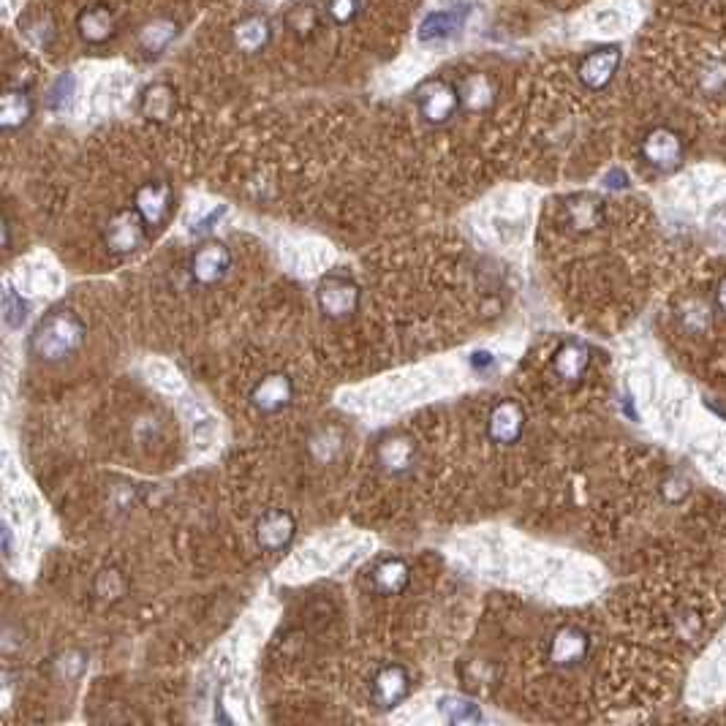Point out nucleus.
Masks as SVG:
<instances>
[{
    "label": "nucleus",
    "mask_w": 726,
    "mask_h": 726,
    "mask_svg": "<svg viewBox=\"0 0 726 726\" xmlns=\"http://www.w3.org/2000/svg\"><path fill=\"white\" fill-rule=\"evenodd\" d=\"M88 340V324L74 308L58 305L47 310L28 338L30 357L44 365H66L77 357Z\"/></svg>",
    "instance_id": "f257e3e1"
},
{
    "label": "nucleus",
    "mask_w": 726,
    "mask_h": 726,
    "mask_svg": "<svg viewBox=\"0 0 726 726\" xmlns=\"http://www.w3.org/2000/svg\"><path fill=\"white\" fill-rule=\"evenodd\" d=\"M316 305L321 316L330 321H351L362 305L359 283L343 272H330L316 283Z\"/></svg>",
    "instance_id": "f03ea898"
},
{
    "label": "nucleus",
    "mask_w": 726,
    "mask_h": 726,
    "mask_svg": "<svg viewBox=\"0 0 726 726\" xmlns=\"http://www.w3.org/2000/svg\"><path fill=\"white\" fill-rule=\"evenodd\" d=\"M373 460L381 474L403 479V476L414 474V468L419 465V441L403 430H387L384 436L376 438Z\"/></svg>",
    "instance_id": "7ed1b4c3"
},
{
    "label": "nucleus",
    "mask_w": 726,
    "mask_h": 726,
    "mask_svg": "<svg viewBox=\"0 0 726 726\" xmlns=\"http://www.w3.org/2000/svg\"><path fill=\"white\" fill-rule=\"evenodd\" d=\"M232 264V248L226 242L207 240L191 253V259H188V278L199 289H213V286L226 281V275L232 272Z\"/></svg>",
    "instance_id": "20e7f679"
},
{
    "label": "nucleus",
    "mask_w": 726,
    "mask_h": 726,
    "mask_svg": "<svg viewBox=\"0 0 726 726\" xmlns=\"http://www.w3.org/2000/svg\"><path fill=\"white\" fill-rule=\"evenodd\" d=\"M414 101H417L422 120L430 123V126H446V123H452L457 112L463 109V104H460V90L452 82H446V79H427V82H422L417 93H414Z\"/></svg>",
    "instance_id": "39448f33"
},
{
    "label": "nucleus",
    "mask_w": 726,
    "mask_h": 726,
    "mask_svg": "<svg viewBox=\"0 0 726 726\" xmlns=\"http://www.w3.org/2000/svg\"><path fill=\"white\" fill-rule=\"evenodd\" d=\"M147 234H150V229L142 221V215L136 213L134 207H126V210H117L109 218L104 232H101V240L112 256H131L145 245Z\"/></svg>",
    "instance_id": "423d86ee"
},
{
    "label": "nucleus",
    "mask_w": 726,
    "mask_h": 726,
    "mask_svg": "<svg viewBox=\"0 0 726 726\" xmlns=\"http://www.w3.org/2000/svg\"><path fill=\"white\" fill-rule=\"evenodd\" d=\"M294 397H297L294 378L289 373H283V370H272V373H267V376L253 384L248 403L262 417H278L283 411H289Z\"/></svg>",
    "instance_id": "0eeeda50"
},
{
    "label": "nucleus",
    "mask_w": 726,
    "mask_h": 726,
    "mask_svg": "<svg viewBox=\"0 0 726 726\" xmlns=\"http://www.w3.org/2000/svg\"><path fill=\"white\" fill-rule=\"evenodd\" d=\"M131 207L142 215V221L147 223L150 232L164 229L166 221L172 218V210H175V188L166 180H147L134 191Z\"/></svg>",
    "instance_id": "6e6552de"
},
{
    "label": "nucleus",
    "mask_w": 726,
    "mask_h": 726,
    "mask_svg": "<svg viewBox=\"0 0 726 726\" xmlns=\"http://www.w3.org/2000/svg\"><path fill=\"white\" fill-rule=\"evenodd\" d=\"M639 153H642V161L650 169H656L661 175H669V172H675L683 164V139H680L678 131L659 126L645 134L642 145H639Z\"/></svg>",
    "instance_id": "1a4fd4ad"
},
{
    "label": "nucleus",
    "mask_w": 726,
    "mask_h": 726,
    "mask_svg": "<svg viewBox=\"0 0 726 726\" xmlns=\"http://www.w3.org/2000/svg\"><path fill=\"white\" fill-rule=\"evenodd\" d=\"M525 425L528 417L523 403H517L514 397H504L487 414V438L495 446H514L525 436Z\"/></svg>",
    "instance_id": "9d476101"
},
{
    "label": "nucleus",
    "mask_w": 726,
    "mask_h": 726,
    "mask_svg": "<svg viewBox=\"0 0 726 726\" xmlns=\"http://www.w3.org/2000/svg\"><path fill=\"white\" fill-rule=\"evenodd\" d=\"M297 536V517L289 509H267L253 525V539L262 552L289 550Z\"/></svg>",
    "instance_id": "9b49d317"
},
{
    "label": "nucleus",
    "mask_w": 726,
    "mask_h": 726,
    "mask_svg": "<svg viewBox=\"0 0 726 726\" xmlns=\"http://www.w3.org/2000/svg\"><path fill=\"white\" fill-rule=\"evenodd\" d=\"M550 664L558 669H577L591 656V634L580 626H561L550 639Z\"/></svg>",
    "instance_id": "f8f14e48"
},
{
    "label": "nucleus",
    "mask_w": 726,
    "mask_h": 726,
    "mask_svg": "<svg viewBox=\"0 0 726 726\" xmlns=\"http://www.w3.org/2000/svg\"><path fill=\"white\" fill-rule=\"evenodd\" d=\"M411 675L403 664H384L376 669L373 683H370V694H373V705L378 710H395L408 699L411 694Z\"/></svg>",
    "instance_id": "ddd939ff"
},
{
    "label": "nucleus",
    "mask_w": 726,
    "mask_h": 726,
    "mask_svg": "<svg viewBox=\"0 0 726 726\" xmlns=\"http://www.w3.org/2000/svg\"><path fill=\"white\" fill-rule=\"evenodd\" d=\"M620 58L623 55H620V47H615V44H604V47H596L593 52H588L580 60V66H577V77H580L582 88L593 90V93L610 88V82L618 74Z\"/></svg>",
    "instance_id": "4468645a"
},
{
    "label": "nucleus",
    "mask_w": 726,
    "mask_h": 726,
    "mask_svg": "<svg viewBox=\"0 0 726 726\" xmlns=\"http://www.w3.org/2000/svg\"><path fill=\"white\" fill-rule=\"evenodd\" d=\"M79 39L90 47H104L117 36V14L109 3H93L77 14Z\"/></svg>",
    "instance_id": "2eb2a0df"
},
{
    "label": "nucleus",
    "mask_w": 726,
    "mask_h": 726,
    "mask_svg": "<svg viewBox=\"0 0 726 726\" xmlns=\"http://www.w3.org/2000/svg\"><path fill=\"white\" fill-rule=\"evenodd\" d=\"M370 585L378 596H400V593L408 591L411 585V566L403 558H381V561L370 569Z\"/></svg>",
    "instance_id": "dca6fc26"
},
{
    "label": "nucleus",
    "mask_w": 726,
    "mask_h": 726,
    "mask_svg": "<svg viewBox=\"0 0 726 726\" xmlns=\"http://www.w3.org/2000/svg\"><path fill=\"white\" fill-rule=\"evenodd\" d=\"M36 115V101L25 88H9L0 98V131L14 134L28 126Z\"/></svg>",
    "instance_id": "f3484780"
},
{
    "label": "nucleus",
    "mask_w": 726,
    "mask_h": 726,
    "mask_svg": "<svg viewBox=\"0 0 726 726\" xmlns=\"http://www.w3.org/2000/svg\"><path fill=\"white\" fill-rule=\"evenodd\" d=\"M563 210H566V221L574 232H596L607 221V210H604V202L599 196L574 194L566 199Z\"/></svg>",
    "instance_id": "a211bd4d"
},
{
    "label": "nucleus",
    "mask_w": 726,
    "mask_h": 726,
    "mask_svg": "<svg viewBox=\"0 0 726 726\" xmlns=\"http://www.w3.org/2000/svg\"><path fill=\"white\" fill-rule=\"evenodd\" d=\"M588 368H591V351H588V346L577 343V340L563 343V346H558V351L552 354V370H555V376L563 378V381H569V384L582 381V376L588 373Z\"/></svg>",
    "instance_id": "6ab92c4d"
},
{
    "label": "nucleus",
    "mask_w": 726,
    "mask_h": 726,
    "mask_svg": "<svg viewBox=\"0 0 726 726\" xmlns=\"http://www.w3.org/2000/svg\"><path fill=\"white\" fill-rule=\"evenodd\" d=\"M460 90V104H463L465 112L471 115H482V112H490L495 104V85L493 79L482 74V71H474L457 85Z\"/></svg>",
    "instance_id": "aec40b11"
},
{
    "label": "nucleus",
    "mask_w": 726,
    "mask_h": 726,
    "mask_svg": "<svg viewBox=\"0 0 726 726\" xmlns=\"http://www.w3.org/2000/svg\"><path fill=\"white\" fill-rule=\"evenodd\" d=\"M465 14L468 9H444L427 14L425 22L419 25V41L422 44H438V41H449L463 30Z\"/></svg>",
    "instance_id": "412c9836"
},
{
    "label": "nucleus",
    "mask_w": 726,
    "mask_h": 726,
    "mask_svg": "<svg viewBox=\"0 0 726 726\" xmlns=\"http://www.w3.org/2000/svg\"><path fill=\"white\" fill-rule=\"evenodd\" d=\"M177 109V96L175 88H169L164 82H155V85H147L139 96V112L145 120L150 123H166L172 120Z\"/></svg>",
    "instance_id": "4be33fe9"
},
{
    "label": "nucleus",
    "mask_w": 726,
    "mask_h": 726,
    "mask_svg": "<svg viewBox=\"0 0 726 726\" xmlns=\"http://www.w3.org/2000/svg\"><path fill=\"white\" fill-rule=\"evenodd\" d=\"M438 713L444 716L446 724H479L484 718L482 707L479 702L471 697H463V694H444L438 699Z\"/></svg>",
    "instance_id": "5701e85b"
},
{
    "label": "nucleus",
    "mask_w": 726,
    "mask_h": 726,
    "mask_svg": "<svg viewBox=\"0 0 726 726\" xmlns=\"http://www.w3.org/2000/svg\"><path fill=\"white\" fill-rule=\"evenodd\" d=\"M272 39V25L264 17H248L242 20L237 28H234V44L242 49V52H262Z\"/></svg>",
    "instance_id": "b1692460"
},
{
    "label": "nucleus",
    "mask_w": 726,
    "mask_h": 726,
    "mask_svg": "<svg viewBox=\"0 0 726 726\" xmlns=\"http://www.w3.org/2000/svg\"><path fill=\"white\" fill-rule=\"evenodd\" d=\"M128 593V580L126 574L120 572L117 566H107L93 577V596L101 604H117V601L126 599Z\"/></svg>",
    "instance_id": "393cba45"
},
{
    "label": "nucleus",
    "mask_w": 726,
    "mask_h": 726,
    "mask_svg": "<svg viewBox=\"0 0 726 726\" xmlns=\"http://www.w3.org/2000/svg\"><path fill=\"white\" fill-rule=\"evenodd\" d=\"M286 25H289V30L297 36V39L310 41L316 36V30H319L321 17L319 11L313 9L310 3H297V6L289 9V14H286Z\"/></svg>",
    "instance_id": "a878e982"
},
{
    "label": "nucleus",
    "mask_w": 726,
    "mask_h": 726,
    "mask_svg": "<svg viewBox=\"0 0 726 726\" xmlns=\"http://www.w3.org/2000/svg\"><path fill=\"white\" fill-rule=\"evenodd\" d=\"M25 319H28V302L22 300V294H17L14 286H6V291H3V321H6V327L20 330Z\"/></svg>",
    "instance_id": "bb28decb"
},
{
    "label": "nucleus",
    "mask_w": 726,
    "mask_h": 726,
    "mask_svg": "<svg viewBox=\"0 0 726 726\" xmlns=\"http://www.w3.org/2000/svg\"><path fill=\"white\" fill-rule=\"evenodd\" d=\"M177 36V25L172 20H158L142 30V47L147 52H161Z\"/></svg>",
    "instance_id": "cd10ccee"
},
{
    "label": "nucleus",
    "mask_w": 726,
    "mask_h": 726,
    "mask_svg": "<svg viewBox=\"0 0 726 726\" xmlns=\"http://www.w3.org/2000/svg\"><path fill=\"white\" fill-rule=\"evenodd\" d=\"M85 667H88V653H82V650H66L55 659V669L63 680H77Z\"/></svg>",
    "instance_id": "c85d7f7f"
},
{
    "label": "nucleus",
    "mask_w": 726,
    "mask_h": 726,
    "mask_svg": "<svg viewBox=\"0 0 726 726\" xmlns=\"http://www.w3.org/2000/svg\"><path fill=\"white\" fill-rule=\"evenodd\" d=\"M74 93H77V79H74V74H60L58 82L49 90V107L55 109V112L66 109L74 101Z\"/></svg>",
    "instance_id": "c756f323"
},
{
    "label": "nucleus",
    "mask_w": 726,
    "mask_h": 726,
    "mask_svg": "<svg viewBox=\"0 0 726 726\" xmlns=\"http://www.w3.org/2000/svg\"><path fill=\"white\" fill-rule=\"evenodd\" d=\"M327 14L335 25H351L362 14V0H327Z\"/></svg>",
    "instance_id": "7c9ffc66"
},
{
    "label": "nucleus",
    "mask_w": 726,
    "mask_h": 726,
    "mask_svg": "<svg viewBox=\"0 0 726 726\" xmlns=\"http://www.w3.org/2000/svg\"><path fill=\"white\" fill-rule=\"evenodd\" d=\"M702 85L710 90H721L726 85V63L716 60V63H710L705 68V74H702Z\"/></svg>",
    "instance_id": "2f4dec72"
},
{
    "label": "nucleus",
    "mask_w": 726,
    "mask_h": 726,
    "mask_svg": "<svg viewBox=\"0 0 726 726\" xmlns=\"http://www.w3.org/2000/svg\"><path fill=\"white\" fill-rule=\"evenodd\" d=\"M604 183H607V188H626V185H629V177H626L623 169H612Z\"/></svg>",
    "instance_id": "473e14b6"
},
{
    "label": "nucleus",
    "mask_w": 726,
    "mask_h": 726,
    "mask_svg": "<svg viewBox=\"0 0 726 726\" xmlns=\"http://www.w3.org/2000/svg\"><path fill=\"white\" fill-rule=\"evenodd\" d=\"M471 362H474L476 370H484V368H490V365H495V357L490 354V351H476L474 357H471Z\"/></svg>",
    "instance_id": "72a5a7b5"
},
{
    "label": "nucleus",
    "mask_w": 726,
    "mask_h": 726,
    "mask_svg": "<svg viewBox=\"0 0 726 726\" xmlns=\"http://www.w3.org/2000/svg\"><path fill=\"white\" fill-rule=\"evenodd\" d=\"M716 305H718V310H724L726 313V275L721 278V281H718V286H716Z\"/></svg>",
    "instance_id": "f704fd0d"
},
{
    "label": "nucleus",
    "mask_w": 726,
    "mask_h": 726,
    "mask_svg": "<svg viewBox=\"0 0 726 726\" xmlns=\"http://www.w3.org/2000/svg\"><path fill=\"white\" fill-rule=\"evenodd\" d=\"M3 552H6V558H14V542H11V528H3Z\"/></svg>",
    "instance_id": "c9c22d12"
},
{
    "label": "nucleus",
    "mask_w": 726,
    "mask_h": 726,
    "mask_svg": "<svg viewBox=\"0 0 726 726\" xmlns=\"http://www.w3.org/2000/svg\"><path fill=\"white\" fill-rule=\"evenodd\" d=\"M3 248H6V251H11V221H9V215L3 218Z\"/></svg>",
    "instance_id": "e433bc0d"
}]
</instances>
